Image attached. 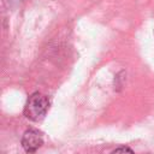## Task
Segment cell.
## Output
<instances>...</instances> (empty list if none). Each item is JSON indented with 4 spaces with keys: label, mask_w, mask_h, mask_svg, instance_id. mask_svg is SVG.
<instances>
[{
    "label": "cell",
    "mask_w": 154,
    "mask_h": 154,
    "mask_svg": "<svg viewBox=\"0 0 154 154\" xmlns=\"http://www.w3.org/2000/svg\"><path fill=\"white\" fill-rule=\"evenodd\" d=\"M48 107L49 101L47 96L36 91L28 97V101L24 106V116L32 122H38L46 116Z\"/></svg>",
    "instance_id": "cell-1"
},
{
    "label": "cell",
    "mask_w": 154,
    "mask_h": 154,
    "mask_svg": "<svg viewBox=\"0 0 154 154\" xmlns=\"http://www.w3.org/2000/svg\"><path fill=\"white\" fill-rule=\"evenodd\" d=\"M43 144L42 134L36 129H29L23 134L22 137V147L26 153L36 152Z\"/></svg>",
    "instance_id": "cell-2"
},
{
    "label": "cell",
    "mask_w": 154,
    "mask_h": 154,
    "mask_svg": "<svg viewBox=\"0 0 154 154\" xmlns=\"http://www.w3.org/2000/svg\"><path fill=\"white\" fill-rule=\"evenodd\" d=\"M119 152H130V153H132V149H130L128 147H120V148H116L112 153H119Z\"/></svg>",
    "instance_id": "cell-3"
}]
</instances>
